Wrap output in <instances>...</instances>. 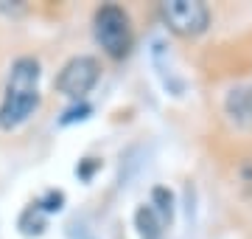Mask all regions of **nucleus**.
I'll return each mask as SVG.
<instances>
[{
  "label": "nucleus",
  "instance_id": "1",
  "mask_svg": "<svg viewBox=\"0 0 252 239\" xmlns=\"http://www.w3.org/2000/svg\"><path fill=\"white\" fill-rule=\"evenodd\" d=\"M39 62L34 56H20L11 62L9 79L3 87L0 99V127L3 129H17L26 124L39 107Z\"/></svg>",
  "mask_w": 252,
  "mask_h": 239
},
{
  "label": "nucleus",
  "instance_id": "2",
  "mask_svg": "<svg viewBox=\"0 0 252 239\" xmlns=\"http://www.w3.org/2000/svg\"><path fill=\"white\" fill-rule=\"evenodd\" d=\"M93 34L109 59H124L132 51V20L115 3H107L93 14Z\"/></svg>",
  "mask_w": 252,
  "mask_h": 239
},
{
  "label": "nucleus",
  "instance_id": "3",
  "mask_svg": "<svg viewBox=\"0 0 252 239\" xmlns=\"http://www.w3.org/2000/svg\"><path fill=\"white\" fill-rule=\"evenodd\" d=\"M160 17L177 37H199L210 26V9L202 0H165L160 3Z\"/></svg>",
  "mask_w": 252,
  "mask_h": 239
},
{
  "label": "nucleus",
  "instance_id": "4",
  "mask_svg": "<svg viewBox=\"0 0 252 239\" xmlns=\"http://www.w3.org/2000/svg\"><path fill=\"white\" fill-rule=\"evenodd\" d=\"M101 76V65L95 56H87V54H79L67 59L62 65V71L56 76V90L62 93L64 99H73V101H81L87 93L95 87Z\"/></svg>",
  "mask_w": 252,
  "mask_h": 239
},
{
  "label": "nucleus",
  "instance_id": "5",
  "mask_svg": "<svg viewBox=\"0 0 252 239\" xmlns=\"http://www.w3.org/2000/svg\"><path fill=\"white\" fill-rule=\"evenodd\" d=\"M224 110L238 127L252 129V82L230 90V96H227V101H224Z\"/></svg>",
  "mask_w": 252,
  "mask_h": 239
},
{
  "label": "nucleus",
  "instance_id": "6",
  "mask_svg": "<svg viewBox=\"0 0 252 239\" xmlns=\"http://www.w3.org/2000/svg\"><path fill=\"white\" fill-rule=\"evenodd\" d=\"M135 222H137V231L143 239H160L162 237V220L157 217L152 205H140L135 214Z\"/></svg>",
  "mask_w": 252,
  "mask_h": 239
}]
</instances>
